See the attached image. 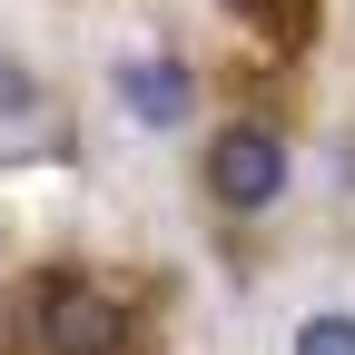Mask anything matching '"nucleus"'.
I'll list each match as a JSON object with an SVG mask.
<instances>
[{"label":"nucleus","instance_id":"0eeeda50","mask_svg":"<svg viewBox=\"0 0 355 355\" xmlns=\"http://www.w3.org/2000/svg\"><path fill=\"white\" fill-rule=\"evenodd\" d=\"M345 10H355V0H345Z\"/></svg>","mask_w":355,"mask_h":355},{"label":"nucleus","instance_id":"7ed1b4c3","mask_svg":"<svg viewBox=\"0 0 355 355\" xmlns=\"http://www.w3.org/2000/svg\"><path fill=\"white\" fill-rule=\"evenodd\" d=\"M99 99L139 139H198L207 128V69L188 50H168V40H119V50H99Z\"/></svg>","mask_w":355,"mask_h":355},{"label":"nucleus","instance_id":"f03ea898","mask_svg":"<svg viewBox=\"0 0 355 355\" xmlns=\"http://www.w3.org/2000/svg\"><path fill=\"white\" fill-rule=\"evenodd\" d=\"M188 188H198V207H207L227 237L277 227V217L296 207V188H306L296 128L266 119V109H217V119L198 128V148H188Z\"/></svg>","mask_w":355,"mask_h":355},{"label":"nucleus","instance_id":"20e7f679","mask_svg":"<svg viewBox=\"0 0 355 355\" xmlns=\"http://www.w3.org/2000/svg\"><path fill=\"white\" fill-rule=\"evenodd\" d=\"M69 148H79V128H69V89H60V69L0 30V168H30V158L60 168Z\"/></svg>","mask_w":355,"mask_h":355},{"label":"nucleus","instance_id":"39448f33","mask_svg":"<svg viewBox=\"0 0 355 355\" xmlns=\"http://www.w3.org/2000/svg\"><path fill=\"white\" fill-rule=\"evenodd\" d=\"M217 20H227L257 60H277V69H296L306 50L326 40V0H217Z\"/></svg>","mask_w":355,"mask_h":355},{"label":"nucleus","instance_id":"423d86ee","mask_svg":"<svg viewBox=\"0 0 355 355\" xmlns=\"http://www.w3.org/2000/svg\"><path fill=\"white\" fill-rule=\"evenodd\" d=\"M277 355H355V306H296Z\"/></svg>","mask_w":355,"mask_h":355},{"label":"nucleus","instance_id":"f257e3e1","mask_svg":"<svg viewBox=\"0 0 355 355\" xmlns=\"http://www.w3.org/2000/svg\"><path fill=\"white\" fill-rule=\"evenodd\" d=\"M0 355H178V277L139 257L40 247L0 277Z\"/></svg>","mask_w":355,"mask_h":355}]
</instances>
